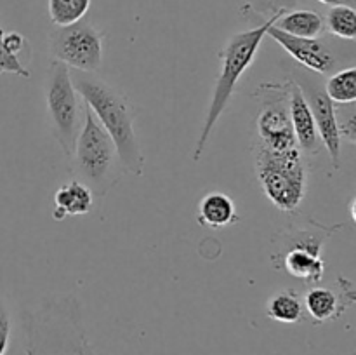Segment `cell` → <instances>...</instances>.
<instances>
[{
  "label": "cell",
  "mask_w": 356,
  "mask_h": 355,
  "mask_svg": "<svg viewBox=\"0 0 356 355\" xmlns=\"http://www.w3.org/2000/svg\"><path fill=\"white\" fill-rule=\"evenodd\" d=\"M70 75L75 90L113 141L122 171L131 176H143L145 157L136 134V111L131 101L94 73L70 72Z\"/></svg>",
  "instance_id": "obj_1"
},
{
  "label": "cell",
  "mask_w": 356,
  "mask_h": 355,
  "mask_svg": "<svg viewBox=\"0 0 356 355\" xmlns=\"http://www.w3.org/2000/svg\"><path fill=\"white\" fill-rule=\"evenodd\" d=\"M287 9H277L271 14L268 19H261L254 28L240 33L232 35L226 42L225 47L218 52V58L221 59V72H219L218 79H216L214 93H212L211 104H209L207 115H205L204 125H202L200 136L197 139V145L193 150V160L198 162L204 155V150L207 146L209 138H211L212 131L218 125L219 118H221L222 111L228 106L229 100L235 94L236 86H238L240 79L243 73L250 68L254 63L257 51H259L263 38L266 37V31L282 14Z\"/></svg>",
  "instance_id": "obj_2"
},
{
  "label": "cell",
  "mask_w": 356,
  "mask_h": 355,
  "mask_svg": "<svg viewBox=\"0 0 356 355\" xmlns=\"http://www.w3.org/2000/svg\"><path fill=\"white\" fill-rule=\"evenodd\" d=\"M70 160H73V171L79 176L76 180L82 181L96 197H104L122 178L113 141L86 103L82 127Z\"/></svg>",
  "instance_id": "obj_3"
},
{
  "label": "cell",
  "mask_w": 356,
  "mask_h": 355,
  "mask_svg": "<svg viewBox=\"0 0 356 355\" xmlns=\"http://www.w3.org/2000/svg\"><path fill=\"white\" fill-rule=\"evenodd\" d=\"M252 153L257 180L268 200L280 211L294 212L305 200L308 184V171L301 150L271 152L254 141Z\"/></svg>",
  "instance_id": "obj_4"
},
{
  "label": "cell",
  "mask_w": 356,
  "mask_h": 355,
  "mask_svg": "<svg viewBox=\"0 0 356 355\" xmlns=\"http://www.w3.org/2000/svg\"><path fill=\"white\" fill-rule=\"evenodd\" d=\"M80 94L72 82L70 68L65 63L52 59L45 84L47 115L51 120L52 138L59 145L65 157H72L76 138L82 127L80 115Z\"/></svg>",
  "instance_id": "obj_5"
},
{
  "label": "cell",
  "mask_w": 356,
  "mask_h": 355,
  "mask_svg": "<svg viewBox=\"0 0 356 355\" xmlns=\"http://www.w3.org/2000/svg\"><path fill=\"white\" fill-rule=\"evenodd\" d=\"M261 101L256 118L257 138L254 139L271 152H287L299 148L289 115V80L284 84H261L254 90Z\"/></svg>",
  "instance_id": "obj_6"
},
{
  "label": "cell",
  "mask_w": 356,
  "mask_h": 355,
  "mask_svg": "<svg viewBox=\"0 0 356 355\" xmlns=\"http://www.w3.org/2000/svg\"><path fill=\"white\" fill-rule=\"evenodd\" d=\"M103 31L80 19L68 26H56L49 33V51L68 68L96 73L103 65Z\"/></svg>",
  "instance_id": "obj_7"
},
{
  "label": "cell",
  "mask_w": 356,
  "mask_h": 355,
  "mask_svg": "<svg viewBox=\"0 0 356 355\" xmlns=\"http://www.w3.org/2000/svg\"><path fill=\"white\" fill-rule=\"evenodd\" d=\"M292 73H294L292 80L298 84L299 89L305 94L306 101H308V106L312 110L313 118H315V125L322 146H325V150L329 152L334 169H339L343 139H341L339 127H337L336 104L327 96L325 82L322 80V75L309 72L306 68H294Z\"/></svg>",
  "instance_id": "obj_8"
},
{
  "label": "cell",
  "mask_w": 356,
  "mask_h": 355,
  "mask_svg": "<svg viewBox=\"0 0 356 355\" xmlns=\"http://www.w3.org/2000/svg\"><path fill=\"white\" fill-rule=\"evenodd\" d=\"M330 233H332L330 230H323L320 235L309 230H299L292 233L291 239L296 242L289 247L287 253L278 254L282 260L280 267H284L292 277L301 278L308 284L320 282L325 271V263L320 256V251H322L323 240L330 237Z\"/></svg>",
  "instance_id": "obj_9"
},
{
  "label": "cell",
  "mask_w": 356,
  "mask_h": 355,
  "mask_svg": "<svg viewBox=\"0 0 356 355\" xmlns=\"http://www.w3.org/2000/svg\"><path fill=\"white\" fill-rule=\"evenodd\" d=\"M266 35L273 38L275 42H278V45H282L284 51H287L302 68L309 70V72L323 77L336 72L337 65H339L336 51L325 38L294 37V35H289L275 28V23L268 28Z\"/></svg>",
  "instance_id": "obj_10"
},
{
  "label": "cell",
  "mask_w": 356,
  "mask_h": 355,
  "mask_svg": "<svg viewBox=\"0 0 356 355\" xmlns=\"http://www.w3.org/2000/svg\"><path fill=\"white\" fill-rule=\"evenodd\" d=\"M289 115H291L296 141L302 155H318L322 150V141L316 131L315 118H313L305 94L292 79H289Z\"/></svg>",
  "instance_id": "obj_11"
},
{
  "label": "cell",
  "mask_w": 356,
  "mask_h": 355,
  "mask_svg": "<svg viewBox=\"0 0 356 355\" xmlns=\"http://www.w3.org/2000/svg\"><path fill=\"white\" fill-rule=\"evenodd\" d=\"M92 191L79 180H72L61 184L54 194V211L52 218L61 221L68 216L89 214L92 209Z\"/></svg>",
  "instance_id": "obj_12"
},
{
  "label": "cell",
  "mask_w": 356,
  "mask_h": 355,
  "mask_svg": "<svg viewBox=\"0 0 356 355\" xmlns=\"http://www.w3.org/2000/svg\"><path fill=\"white\" fill-rule=\"evenodd\" d=\"M198 223L207 228L219 230L238 221L235 202L222 191H211L198 204Z\"/></svg>",
  "instance_id": "obj_13"
},
{
  "label": "cell",
  "mask_w": 356,
  "mask_h": 355,
  "mask_svg": "<svg viewBox=\"0 0 356 355\" xmlns=\"http://www.w3.org/2000/svg\"><path fill=\"white\" fill-rule=\"evenodd\" d=\"M350 303H344L337 292L329 287H313L306 292L305 310L315 324L339 319Z\"/></svg>",
  "instance_id": "obj_14"
},
{
  "label": "cell",
  "mask_w": 356,
  "mask_h": 355,
  "mask_svg": "<svg viewBox=\"0 0 356 355\" xmlns=\"http://www.w3.org/2000/svg\"><path fill=\"white\" fill-rule=\"evenodd\" d=\"M275 28L285 31L289 35L301 38H318L322 37L323 28H325V21H323L322 14L316 10L309 9H296L287 13L285 10L277 21H275Z\"/></svg>",
  "instance_id": "obj_15"
},
{
  "label": "cell",
  "mask_w": 356,
  "mask_h": 355,
  "mask_svg": "<svg viewBox=\"0 0 356 355\" xmlns=\"http://www.w3.org/2000/svg\"><path fill=\"white\" fill-rule=\"evenodd\" d=\"M266 315L280 324L301 322L305 317V305L294 289H285L268 299Z\"/></svg>",
  "instance_id": "obj_16"
},
{
  "label": "cell",
  "mask_w": 356,
  "mask_h": 355,
  "mask_svg": "<svg viewBox=\"0 0 356 355\" xmlns=\"http://www.w3.org/2000/svg\"><path fill=\"white\" fill-rule=\"evenodd\" d=\"M325 93L334 104H350L356 101V68L336 70L325 80Z\"/></svg>",
  "instance_id": "obj_17"
},
{
  "label": "cell",
  "mask_w": 356,
  "mask_h": 355,
  "mask_svg": "<svg viewBox=\"0 0 356 355\" xmlns=\"http://www.w3.org/2000/svg\"><path fill=\"white\" fill-rule=\"evenodd\" d=\"M327 30L341 40L356 38V10L351 6H334L325 17Z\"/></svg>",
  "instance_id": "obj_18"
},
{
  "label": "cell",
  "mask_w": 356,
  "mask_h": 355,
  "mask_svg": "<svg viewBox=\"0 0 356 355\" xmlns=\"http://www.w3.org/2000/svg\"><path fill=\"white\" fill-rule=\"evenodd\" d=\"M92 0H49V17L56 26H68L83 19Z\"/></svg>",
  "instance_id": "obj_19"
},
{
  "label": "cell",
  "mask_w": 356,
  "mask_h": 355,
  "mask_svg": "<svg viewBox=\"0 0 356 355\" xmlns=\"http://www.w3.org/2000/svg\"><path fill=\"white\" fill-rule=\"evenodd\" d=\"M337 127H339L341 139H346L348 143L355 145L356 141V108L355 103L337 104L336 106Z\"/></svg>",
  "instance_id": "obj_20"
},
{
  "label": "cell",
  "mask_w": 356,
  "mask_h": 355,
  "mask_svg": "<svg viewBox=\"0 0 356 355\" xmlns=\"http://www.w3.org/2000/svg\"><path fill=\"white\" fill-rule=\"evenodd\" d=\"M3 28L0 26V75L2 73H14L17 77H24V79H30V72H28L26 66L21 63L19 58L9 54L7 49L3 47Z\"/></svg>",
  "instance_id": "obj_21"
},
{
  "label": "cell",
  "mask_w": 356,
  "mask_h": 355,
  "mask_svg": "<svg viewBox=\"0 0 356 355\" xmlns=\"http://www.w3.org/2000/svg\"><path fill=\"white\" fill-rule=\"evenodd\" d=\"M10 343V317L7 310L6 299L0 292V355L7 354V348Z\"/></svg>",
  "instance_id": "obj_22"
},
{
  "label": "cell",
  "mask_w": 356,
  "mask_h": 355,
  "mask_svg": "<svg viewBox=\"0 0 356 355\" xmlns=\"http://www.w3.org/2000/svg\"><path fill=\"white\" fill-rule=\"evenodd\" d=\"M3 47L7 49V52L16 58H19L21 52L24 49H28V40L26 37H23L17 31H9V33H3Z\"/></svg>",
  "instance_id": "obj_23"
},
{
  "label": "cell",
  "mask_w": 356,
  "mask_h": 355,
  "mask_svg": "<svg viewBox=\"0 0 356 355\" xmlns=\"http://www.w3.org/2000/svg\"><path fill=\"white\" fill-rule=\"evenodd\" d=\"M261 2H263V6H264L263 10L271 9V7H273L275 3H277V7H275V9H287V6H289L287 0H261Z\"/></svg>",
  "instance_id": "obj_24"
},
{
  "label": "cell",
  "mask_w": 356,
  "mask_h": 355,
  "mask_svg": "<svg viewBox=\"0 0 356 355\" xmlns=\"http://www.w3.org/2000/svg\"><path fill=\"white\" fill-rule=\"evenodd\" d=\"M318 2L322 3H327V6H351L355 7V2L356 0H318Z\"/></svg>",
  "instance_id": "obj_25"
}]
</instances>
